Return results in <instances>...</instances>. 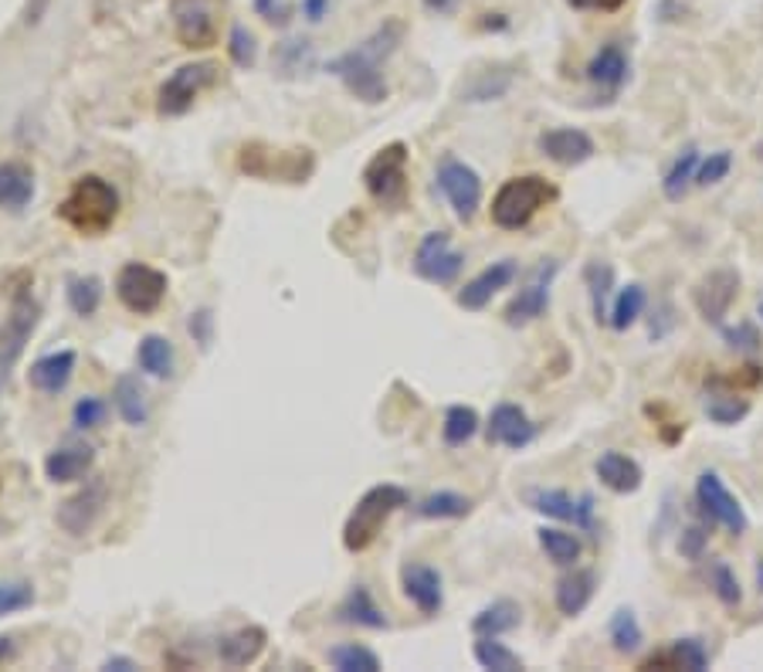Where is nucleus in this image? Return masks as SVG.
I'll return each instance as SVG.
<instances>
[{"instance_id": "nucleus-1", "label": "nucleus", "mask_w": 763, "mask_h": 672, "mask_svg": "<svg viewBox=\"0 0 763 672\" xmlns=\"http://www.w3.org/2000/svg\"><path fill=\"white\" fill-rule=\"evenodd\" d=\"M401 38H404V24H401V21L380 24L367 41H360L357 48H349V51H343L340 58H333L330 72H333L360 102L380 106V102L387 99L384 62L397 51Z\"/></svg>"}, {"instance_id": "nucleus-2", "label": "nucleus", "mask_w": 763, "mask_h": 672, "mask_svg": "<svg viewBox=\"0 0 763 672\" xmlns=\"http://www.w3.org/2000/svg\"><path fill=\"white\" fill-rule=\"evenodd\" d=\"M58 218L69 228H75L78 235L99 239L120 218V194H115L109 181L89 173V178H78L65 194V200L58 204Z\"/></svg>"}, {"instance_id": "nucleus-3", "label": "nucleus", "mask_w": 763, "mask_h": 672, "mask_svg": "<svg viewBox=\"0 0 763 672\" xmlns=\"http://www.w3.org/2000/svg\"><path fill=\"white\" fill-rule=\"evenodd\" d=\"M238 167L255 181L306 184L316 170V157L306 146H272V143L251 139L238 150Z\"/></svg>"}, {"instance_id": "nucleus-4", "label": "nucleus", "mask_w": 763, "mask_h": 672, "mask_svg": "<svg viewBox=\"0 0 763 672\" xmlns=\"http://www.w3.org/2000/svg\"><path fill=\"white\" fill-rule=\"evenodd\" d=\"M407 503H410L407 489H401V486H394V482H380V486L367 489V492L360 496V500H357L354 513L346 516L343 547H346L349 553H364V550L380 537V530H384V523H387L397 510H404Z\"/></svg>"}, {"instance_id": "nucleus-5", "label": "nucleus", "mask_w": 763, "mask_h": 672, "mask_svg": "<svg viewBox=\"0 0 763 672\" xmlns=\"http://www.w3.org/2000/svg\"><path fill=\"white\" fill-rule=\"evenodd\" d=\"M556 191L540 173H522V178H509L492 197V224L503 231H519L530 224L546 204L556 200Z\"/></svg>"}, {"instance_id": "nucleus-6", "label": "nucleus", "mask_w": 763, "mask_h": 672, "mask_svg": "<svg viewBox=\"0 0 763 672\" xmlns=\"http://www.w3.org/2000/svg\"><path fill=\"white\" fill-rule=\"evenodd\" d=\"M407 146L404 143H387L384 150H377L373 160L364 167V187L370 191L373 200L384 208H404L407 200Z\"/></svg>"}, {"instance_id": "nucleus-7", "label": "nucleus", "mask_w": 763, "mask_h": 672, "mask_svg": "<svg viewBox=\"0 0 763 672\" xmlns=\"http://www.w3.org/2000/svg\"><path fill=\"white\" fill-rule=\"evenodd\" d=\"M696 506L702 510L710 523L723 527L729 537H743L750 530V516L743 510V503L729 492V486L723 482V476L716 469H702L696 479Z\"/></svg>"}, {"instance_id": "nucleus-8", "label": "nucleus", "mask_w": 763, "mask_h": 672, "mask_svg": "<svg viewBox=\"0 0 763 672\" xmlns=\"http://www.w3.org/2000/svg\"><path fill=\"white\" fill-rule=\"evenodd\" d=\"M221 78V69L214 62H190V65H181L177 72H173L157 93V112L163 115V120H173V115H184L197 96L204 89H211V85Z\"/></svg>"}, {"instance_id": "nucleus-9", "label": "nucleus", "mask_w": 763, "mask_h": 672, "mask_svg": "<svg viewBox=\"0 0 763 672\" xmlns=\"http://www.w3.org/2000/svg\"><path fill=\"white\" fill-rule=\"evenodd\" d=\"M173 32L190 51H208L221 38V0H173Z\"/></svg>"}, {"instance_id": "nucleus-10", "label": "nucleus", "mask_w": 763, "mask_h": 672, "mask_svg": "<svg viewBox=\"0 0 763 672\" xmlns=\"http://www.w3.org/2000/svg\"><path fill=\"white\" fill-rule=\"evenodd\" d=\"M526 506H530L533 513L540 516H550V520H561V523H570V527L577 530H594L598 520H594V496L583 492V496H574L567 489H526L522 492Z\"/></svg>"}, {"instance_id": "nucleus-11", "label": "nucleus", "mask_w": 763, "mask_h": 672, "mask_svg": "<svg viewBox=\"0 0 763 672\" xmlns=\"http://www.w3.org/2000/svg\"><path fill=\"white\" fill-rule=\"evenodd\" d=\"M438 191L445 194V200L452 204V211L458 221H472L482 208V178L476 167H468L465 160L445 157L442 167H438Z\"/></svg>"}, {"instance_id": "nucleus-12", "label": "nucleus", "mask_w": 763, "mask_h": 672, "mask_svg": "<svg viewBox=\"0 0 763 672\" xmlns=\"http://www.w3.org/2000/svg\"><path fill=\"white\" fill-rule=\"evenodd\" d=\"M115 296L130 313L150 316L167 296V276L153 266H143V261H130V266L120 269V279H115Z\"/></svg>"}, {"instance_id": "nucleus-13", "label": "nucleus", "mask_w": 763, "mask_h": 672, "mask_svg": "<svg viewBox=\"0 0 763 672\" xmlns=\"http://www.w3.org/2000/svg\"><path fill=\"white\" fill-rule=\"evenodd\" d=\"M556 272H561V261H556V258H543L540 266L530 272L526 285L509 300V306L503 313L509 327H530V323H537L540 316H546Z\"/></svg>"}, {"instance_id": "nucleus-14", "label": "nucleus", "mask_w": 763, "mask_h": 672, "mask_svg": "<svg viewBox=\"0 0 763 672\" xmlns=\"http://www.w3.org/2000/svg\"><path fill=\"white\" fill-rule=\"evenodd\" d=\"M737 296H740V272L729 269V266H719V269L706 272L692 285L696 313L706 319L710 327L726 323V316H729L733 303H737Z\"/></svg>"}, {"instance_id": "nucleus-15", "label": "nucleus", "mask_w": 763, "mask_h": 672, "mask_svg": "<svg viewBox=\"0 0 763 672\" xmlns=\"http://www.w3.org/2000/svg\"><path fill=\"white\" fill-rule=\"evenodd\" d=\"M462 269H465V255L452 245L448 231H428L415 252V272L424 282L452 285Z\"/></svg>"}, {"instance_id": "nucleus-16", "label": "nucleus", "mask_w": 763, "mask_h": 672, "mask_svg": "<svg viewBox=\"0 0 763 672\" xmlns=\"http://www.w3.org/2000/svg\"><path fill=\"white\" fill-rule=\"evenodd\" d=\"M106 503H109V482L102 476H93L75 496H69V500L58 506L54 520H58V527H62L65 534L85 537V534L96 527V520L102 516Z\"/></svg>"}, {"instance_id": "nucleus-17", "label": "nucleus", "mask_w": 763, "mask_h": 672, "mask_svg": "<svg viewBox=\"0 0 763 672\" xmlns=\"http://www.w3.org/2000/svg\"><path fill=\"white\" fill-rule=\"evenodd\" d=\"M401 591L428 619L445 608V581L431 564H418V561L404 564L401 567Z\"/></svg>"}, {"instance_id": "nucleus-18", "label": "nucleus", "mask_w": 763, "mask_h": 672, "mask_svg": "<svg viewBox=\"0 0 763 672\" xmlns=\"http://www.w3.org/2000/svg\"><path fill=\"white\" fill-rule=\"evenodd\" d=\"M628 78H631V58L618 41L601 45L591 62H587V82H591L598 93H604L607 102L625 89Z\"/></svg>"}, {"instance_id": "nucleus-19", "label": "nucleus", "mask_w": 763, "mask_h": 672, "mask_svg": "<svg viewBox=\"0 0 763 672\" xmlns=\"http://www.w3.org/2000/svg\"><path fill=\"white\" fill-rule=\"evenodd\" d=\"M489 442L492 445H503V449H513V452H519V449H526L533 442V438L540 435V428L530 421V415L522 412L519 404H495V412L489 415Z\"/></svg>"}, {"instance_id": "nucleus-20", "label": "nucleus", "mask_w": 763, "mask_h": 672, "mask_svg": "<svg viewBox=\"0 0 763 672\" xmlns=\"http://www.w3.org/2000/svg\"><path fill=\"white\" fill-rule=\"evenodd\" d=\"M537 146L543 150V157H550L553 163H561V167H580V163H587L598 154L591 133H583L577 126L546 130V133H540Z\"/></svg>"}, {"instance_id": "nucleus-21", "label": "nucleus", "mask_w": 763, "mask_h": 672, "mask_svg": "<svg viewBox=\"0 0 763 672\" xmlns=\"http://www.w3.org/2000/svg\"><path fill=\"white\" fill-rule=\"evenodd\" d=\"M513 279H516V261H513V258H499V261H492V266H485L472 282H465V285H462V292H458V306H462V309L479 313V309H485V306L492 303L495 292H499V289H506Z\"/></svg>"}, {"instance_id": "nucleus-22", "label": "nucleus", "mask_w": 763, "mask_h": 672, "mask_svg": "<svg viewBox=\"0 0 763 672\" xmlns=\"http://www.w3.org/2000/svg\"><path fill=\"white\" fill-rule=\"evenodd\" d=\"M594 473H598V479H601L604 489L618 492V496H631V492H638L644 486L641 462L631 459V455H625V452H618V449L601 452L598 462H594Z\"/></svg>"}, {"instance_id": "nucleus-23", "label": "nucleus", "mask_w": 763, "mask_h": 672, "mask_svg": "<svg viewBox=\"0 0 763 672\" xmlns=\"http://www.w3.org/2000/svg\"><path fill=\"white\" fill-rule=\"evenodd\" d=\"M713 662V652L702 638L686 635V638H675L668 649L655 652L641 662V669H689V672H706Z\"/></svg>"}, {"instance_id": "nucleus-24", "label": "nucleus", "mask_w": 763, "mask_h": 672, "mask_svg": "<svg viewBox=\"0 0 763 672\" xmlns=\"http://www.w3.org/2000/svg\"><path fill=\"white\" fill-rule=\"evenodd\" d=\"M594 591H598V574L587 571V567H574L570 574H564L561 581H556L553 604L564 619H577L587 611V604L594 601Z\"/></svg>"}, {"instance_id": "nucleus-25", "label": "nucleus", "mask_w": 763, "mask_h": 672, "mask_svg": "<svg viewBox=\"0 0 763 672\" xmlns=\"http://www.w3.org/2000/svg\"><path fill=\"white\" fill-rule=\"evenodd\" d=\"M266 642H269L266 628H261V625H245V628L231 632V635H224L218 642V656H221L224 665L242 669V665H251L261 652H266Z\"/></svg>"}, {"instance_id": "nucleus-26", "label": "nucleus", "mask_w": 763, "mask_h": 672, "mask_svg": "<svg viewBox=\"0 0 763 672\" xmlns=\"http://www.w3.org/2000/svg\"><path fill=\"white\" fill-rule=\"evenodd\" d=\"M93 462H96V452H93L89 445H62V449H54V452L45 459V476H48L54 486L78 482V479L89 476Z\"/></svg>"}, {"instance_id": "nucleus-27", "label": "nucleus", "mask_w": 763, "mask_h": 672, "mask_svg": "<svg viewBox=\"0 0 763 672\" xmlns=\"http://www.w3.org/2000/svg\"><path fill=\"white\" fill-rule=\"evenodd\" d=\"M32 197H35V170L21 160L0 163V208L24 211Z\"/></svg>"}, {"instance_id": "nucleus-28", "label": "nucleus", "mask_w": 763, "mask_h": 672, "mask_svg": "<svg viewBox=\"0 0 763 672\" xmlns=\"http://www.w3.org/2000/svg\"><path fill=\"white\" fill-rule=\"evenodd\" d=\"M72 374H75V354L72 350H58V354H48V357L32 364V370H27V384L45 391V394H58V391L69 388Z\"/></svg>"}, {"instance_id": "nucleus-29", "label": "nucleus", "mask_w": 763, "mask_h": 672, "mask_svg": "<svg viewBox=\"0 0 763 672\" xmlns=\"http://www.w3.org/2000/svg\"><path fill=\"white\" fill-rule=\"evenodd\" d=\"M35 323H38V306L32 303L27 292H21V296L14 300V306H11L8 333H4V340H0V367H8L21 354V346H24L27 333L35 330Z\"/></svg>"}, {"instance_id": "nucleus-30", "label": "nucleus", "mask_w": 763, "mask_h": 672, "mask_svg": "<svg viewBox=\"0 0 763 672\" xmlns=\"http://www.w3.org/2000/svg\"><path fill=\"white\" fill-rule=\"evenodd\" d=\"M336 619L346 622V625H360V628H387V615L380 611V604L373 601V595L364 588V584H357V588H349V595L343 598V604L336 608Z\"/></svg>"}, {"instance_id": "nucleus-31", "label": "nucleus", "mask_w": 763, "mask_h": 672, "mask_svg": "<svg viewBox=\"0 0 763 672\" xmlns=\"http://www.w3.org/2000/svg\"><path fill=\"white\" fill-rule=\"evenodd\" d=\"M699 160H702L699 146H686V150H679V157H675L668 163V170L662 173V194H665V200H682L696 187Z\"/></svg>"}, {"instance_id": "nucleus-32", "label": "nucleus", "mask_w": 763, "mask_h": 672, "mask_svg": "<svg viewBox=\"0 0 763 672\" xmlns=\"http://www.w3.org/2000/svg\"><path fill=\"white\" fill-rule=\"evenodd\" d=\"M112 401H115V412H120V418L130 428H139V425H146V418H150V407H146V391L139 384V377H133V374H123L120 381H115Z\"/></svg>"}, {"instance_id": "nucleus-33", "label": "nucleus", "mask_w": 763, "mask_h": 672, "mask_svg": "<svg viewBox=\"0 0 763 672\" xmlns=\"http://www.w3.org/2000/svg\"><path fill=\"white\" fill-rule=\"evenodd\" d=\"M644 306H649V292H644V285L641 282H628L625 289H618V296H614V303H611L607 327L618 330V333L631 330L638 319H641Z\"/></svg>"}, {"instance_id": "nucleus-34", "label": "nucleus", "mask_w": 763, "mask_h": 672, "mask_svg": "<svg viewBox=\"0 0 763 672\" xmlns=\"http://www.w3.org/2000/svg\"><path fill=\"white\" fill-rule=\"evenodd\" d=\"M519 625H522V608L513 598H499V601L485 604L472 619L476 635H506V632H513Z\"/></svg>"}, {"instance_id": "nucleus-35", "label": "nucleus", "mask_w": 763, "mask_h": 672, "mask_svg": "<svg viewBox=\"0 0 763 672\" xmlns=\"http://www.w3.org/2000/svg\"><path fill=\"white\" fill-rule=\"evenodd\" d=\"M583 282L587 292H591V309L598 323H607V313H611V292H614V266L611 261H587L583 269Z\"/></svg>"}, {"instance_id": "nucleus-36", "label": "nucleus", "mask_w": 763, "mask_h": 672, "mask_svg": "<svg viewBox=\"0 0 763 672\" xmlns=\"http://www.w3.org/2000/svg\"><path fill=\"white\" fill-rule=\"evenodd\" d=\"M540 547L546 558L556 564V567H577L580 553H583V540L574 534V530H564V527H540Z\"/></svg>"}, {"instance_id": "nucleus-37", "label": "nucleus", "mask_w": 763, "mask_h": 672, "mask_svg": "<svg viewBox=\"0 0 763 672\" xmlns=\"http://www.w3.org/2000/svg\"><path fill=\"white\" fill-rule=\"evenodd\" d=\"M702 412H706V418L713 425L733 428L750 415V401L740 398L737 391H710L706 398H702Z\"/></svg>"}, {"instance_id": "nucleus-38", "label": "nucleus", "mask_w": 763, "mask_h": 672, "mask_svg": "<svg viewBox=\"0 0 763 672\" xmlns=\"http://www.w3.org/2000/svg\"><path fill=\"white\" fill-rule=\"evenodd\" d=\"M607 638H611V649L618 656H635L644 646V632L641 622L631 608H618L607 622Z\"/></svg>"}, {"instance_id": "nucleus-39", "label": "nucleus", "mask_w": 763, "mask_h": 672, "mask_svg": "<svg viewBox=\"0 0 763 672\" xmlns=\"http://www.w3.org/2000/svg\"><path fill=\"white\" fill-rule=\"evenodd\" d=\"M418 516L424 520H462L472 513V500L462 492H452V489H438L431 496H424V500L415 506Z\"/></svg>"}, {"instance_id": "nucleus-40", "label": "nucleus", "mask_w": 763, "mask_h": 672, "mask_svg": "<svg viewBox=\"0 0 763 672\" xmlns=\"http://www.w3.org/2000/svg\"><path fill=\"white\" fill-rule=\"evenodd\" d=\"M476 662L482 669H492V672H519L522 669V659L519 652H513L506 642H499V635H476Z\"/></svg>"}, {"instance_id": "nucleus-41", "label": "nucleus", "mask_w": 763, "mask_h": 672, "mask_svg": "<svg viewBox=\"0 0 763 672\" xmlns=\"http://www.w3.org/2000/svg\"><path fill=\"white\" fill-rule=\"evenodd\" d=\"M479 431V412L468 404H452L445 412V425H442V438L448 449H462L465 442H472Z\"/></svg>"}, {"instance_id": "nucleus-42", "label": "nucleus", "mask_w": 763, "mask_h": 672, "mask_svg": "<svg viewBox=\"0 0 763 672\" xmlns=\"http://www.w3.org/2000/svg\"><path fill=\"white\" fill-rule=\"evenodd\" d=\"M136 357H139V367L150 374V377H170L173 374V346L167 337L160 333H150V337H143L139 340V350H136Z\"/></svg>"}, {"instance_id": "nucleus-43", "label": "nucleus", "mask_w": 763, "mask_h": 672, "mask_svg": "<svg viewBox=\"0 0 763 672\" xmlns=\"http://www.w3.org/2000/svg\"><path fill=\"white\" fill-rule=\"evenodd\" d=\"M330 662L340 672H380V656L367 646H357V642H346V646L330 649Z\"/></svg>"}, {"instance_id": "nucleus-44", "label": "nucleus", "mask_w": 763, "mask_h": 672, "mask_svg": "<svg viewBox=\"0 0 763 672\" xmlns=\"http://www.w3.org/2000/svg\"><path fill=\"white\" fill-rule=\"evenodd\" d=\"M710 588H713V595L719 598V604H726V608H740L743 604V588H740V577H737V571H733L726 561H713L710 564Z\"/></svg>"}, {"instance_id": "nucleus-45", "label": "nucleus", "mask_w": 763, "mask_h": 672, "mask_svg": "<svg viewBox=\"0 0 763 672\" xmlns=\"http://www.w3.org/2000/svg\"><path fill=\"white\" fill-rule=\"evenodd\" d=\"M102 303V282L96 276H75L69 282V306L78 316H93Z\"/></svg>"}, {"instance_id": "nucleus-46", "label": "nucleus", "mask_w": 763, "mask_h": 672, "mask_svg": "<svg viewBox=\"0 0 763 672\" xmlns=\"http://www.w3.org/2000/svg\"><path fill=\"white\" fill-rule=\"evenodd\" d=\"M312 62H316V54H312L309 41H282L275 48V65L285 75H306V69H312Z\"/></svg>"}, {"instance_id": "nucleus-47", "label": "nucleus", "mask_w": 763, "mask_h": 672, "mask_svg": "<svg viewBox=\"0 0 763 672\" xmlns=\"http://www.w3.org/2000/svg\"><path fill=\"white\" fill-rule=\"evenodd\" d=\"M733 170V154L729 150H716L710 157L699 160V170H696V187H716L729 178Z\"/></svg>"}, {"instance_id": "nucleus-48", "label": "nucleus", "mask_w": 763, "mask_h": 672, "mask_svg": "<svg viewBox=\"0 0 763 672\" xmlns=\"http://www.w3.org/2000/svg\"><path fill=\"white\" fill-rule=\"evenodd\" d=\"M32 604H35L32 581H4V584H0V619L32 608Z\"/></svg>"}, {"instance_id": "nucleus-49", "label": "nucleus", "mask_w": 763, "mask_h": 672, "mask_svg": "<svg viewBox=\"0 0 763 672\" xmlns=\"http://www.w3.org/2000/svg\"><path fill=\"white\" fill-rule=\"evenodd\" d=\"M227 54L231 62L238 69H251L255 58H258V45H255V35L248 32L245 24H234L231 27V38H227Z\"/></svg>"}, {"instance_id": "nucleus-50", "label": "nucleus", "mask_w": 763, "mask_h": 672, "mask_svg": "<svg viewBox=\"0 0 763 672\" xmlns=\"http://www.w3.org/2000/svg\"><path fill=\"white\" fill-rule=\"evenodd\" d=\"M719 333H723L726 346L737 350V354H756V350L763 346L760 330H756V323H750V319H743V323H737V327H726L723 323Z\"/></svg>"}, {"instance_id": "nucleus-51", "label": "nucleus", "mask_w": 763, "mask_h": 672, "mask_svg": "<svg viewBox=\"0 0 763 672\" xmlns=\"http://www.w3.org/2000/svg\"><path fill=\"white\" fill-rule=\"evenodd\" d=\"M706 547H710V527L706 523H689L686 534L679 537V553L686 561H702Z\"/></svg>"}, {"instance_id": "nucleus-52", "label": "nucleus", "mask_w": 763, "mask_h": 672, "mask_svg": "<svg viewBox=\"0 0 763 672\" xmlns=\"http://www.w3.org/2000/svg\"><path fill=\"white\" fill-rule=\"evenodd\" d=\"M509 75H503V78H492L489 72L485 75H479L476 78V85H472V89H468L465 96H468V102H489V99H499V96H506V89H509Z\"/></svg>"}, {"instance_id": "nucleus-53", "label": "nucleus", "mask_w": 763, "mask_h": 672, "mask_svg": "<svg viewBox=\"0 0 763 672\" xmlns=\"http://www.w3.org/2000/svg\"><path fill=\"white\" fill-rule=\"evenodd\" d=\"M102 418H106V401L102 398H82L78 404H75V425L78 428H99L102 425Z\"/></svg>"}, {"instance_id": "nucleus-54", "label": "nucleus", "mask_w": 763, "mask_h": 672, "mask_svg": "<svg viewBox=\"0 0 763 672\" xmlns=\"http://www.w3.org/2000/svg\"><path fill=\"white\" fill-rule=\"evenodd\" d=\"M574 11H598V14H614L622 11L628 0H567Z\"/></svg>"}, {"instance_id": "nucleus-55", "label": "nucleus", "mask_w": 763, "mask_h": 672, "mask_svg": "<svg viewBox=\"0 0 763 672\" xmlns=\"http://www.w3.org/2000/svg\"><path fill=\"white\" fill-rule=\"evenodd\" d=\"M255 8L269 24H285L288 21V8L282 4V0H255Z\"/></svg>"}, {"instance_id": "nucleus-56", "label": "nucleus", "mask_w": 763, "mask_h": 672, "mask_svg": "<svg viewBox=\"0 0 763 672\" xmlns=\"http://www.w3.org/2000/svg\"><path fill=\"white\" fill-rule=\"evenodd\" d=\"M208 330H211V313H208V309H200V313L190 319V333L200 340V346H208V340H211V333H208Z\"/></svg>"}, {"instance_id": "nucleus-57", "label": "nucleus", "mask_w": 763, "mask_h": 672, "mask_svg": "<svg viewBox=\"0 0 763 672\" xmlns=\"http://www.w3.org/2000/svg\"><path fill=\"white\" fill-rule=\"evenodd\" d=\"M327 8H330V0H303V14H306L309 21H322Z\"/></svg>"}, {"instance_id": "nucleus-58", "label": "nucleus", "mask_w": 763, "mask_h": 672, "mask_svg": "<svg viewBox=\"0 0 763 672\" xmlns=\"http://www.w3.org/2000/svg\"><path fill=\"white\" fill-rule=\"evenodd\" d=\"M106 669H120V672H133V669H136V662H133V659H123V656H112V659H106Z\"/></svg>"}, {"instance_id": "nucleus-59", "label": "nucleus", "mask_w": 763, "mask_h": 672, "mask_svg": "<svg viewBox=\"0 0 763 672\" xmlns=\"http://www.w3.org/2000/svg\"><path fill=\"white\" fill-rule=\"evenodd\" d=\"M8 659H14V638L0 635V665H4Z\"/></svg>"}, {"instance_id": "nucleus-60", "label": "nucleus", "mask_w": 763, "mask_h": 672, "mask_svg": "<svg viewBox=\"0 0 763 672\" xmlns=\"http://www.w3.org/2000/svg\"><path fill=\"white\" fill-rule=\"evenodd\" d=\"M424 4H428L431 11H438V14H448V11L455 8V0H424Z\"/></svg>"}, {"instance_id": "nucleus-61", "label": "nucleus", "mask_w": 763, "mask_h": 672, "mask_svg": "<svg viewBox=\"0 0 763 672\" xmlns=\"http://www.w3.org/2000/svg\"><path fill=\"white\" fill-rule=\"evenodd\" d=\"M756 591L763 595V558H760V564H756Z\"/></svg>"}, {"instance_id": "nucleus-62", "label": "nucleus", "mask_w": 763, "mask_h": 672, "mask_svg": "<svg viewBox=\"0 0 763 672\" xmlns=\"http://www.w3.org/2000/svg\"><path fill=\"white\" fill-rule=\"evenodd\" d=\"M756 316H760V319H763V300H760V303H756Z\"/></svg>"}]
</instances>
